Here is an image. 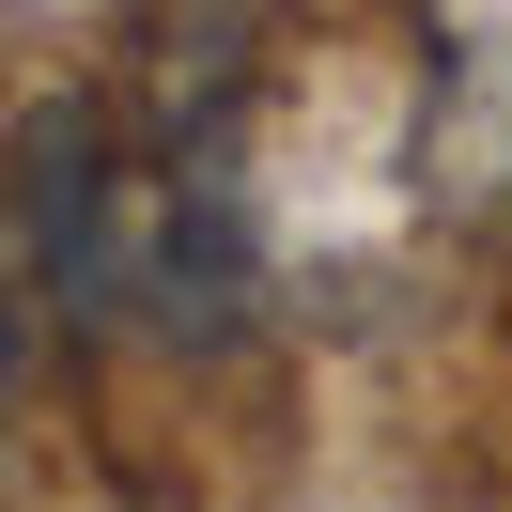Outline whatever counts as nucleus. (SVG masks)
Masks as SVG:
<instances>
[{
	"mask_svg": "<svg viewBox=\"0 0 512 512\" xmlns=\"http://www.w3.org/2000/svg\"><path fill=\"white\" fill-rule=\"evenodd\" d=\"M0 218H16V264L63 326H125L156 295V233H171V171H125L94 94H47L0 156Z\"/></svg>",
	"mask_w": 512,
	"mask_h": 512,
	"instance_id": "obj_1",
	"label": "nucleus"
},
{
	"mask_svg": "<svg viewBox=\"0 0 512 512\" xmlns=\"http://www.w3.org/2000/svg\"><path fill=\"white\" fill-rule=\"evenodd\" d=\"M435 187H512V0H435Z\"/></svg>",
	"mask_w": 512,
	"mask_h": 512,
	"instance_id": "obj_2",
	"label": "nucleus"
},
{
	"mask_svg": "<svg viewBox=\"0 0 512 512\" xmlns=\"http://www.w3.org/2000/svg\"><path fill=\"white\" fill-rule=\"evenodd\" d=\"M32 311L47 295H32V264H16V218H0V388H16V357H32Z\"/></svg>",
	"mask_w": 512,
	"mask_h": 512,
	"instance_id": "obj_3",
	"label": "nucleus"
}]
</instances>
